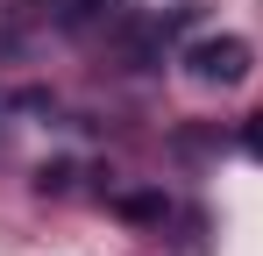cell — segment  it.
<instances>
[{
  "instance_id": "cell-1",
  "label": "cell",
  "mask_w": 263,
  "mask_h": 256,
  "mask_svg": "<svg viewBox=\"0 0 263 256\" xmlns=\"http://www.w3.org/2000/svg\"><path fill=\"white\" fill-rule=\"evenodd\" d=\"M185 64H192L199 85H242L249 79V43L242 36H206V43L185 50Z\"/></svg>"
},
{
  "instance_id": "cell-2",
  "label": "cell",
  "mask_w": 263,
  "mask_h": 256,
  "mask_svg": "<svg viewBox=\"0 0 263 256\" xmlns=\"http://www.w3.org/2000/svg\"><path fill=\"white\" fill-rule=\"evenodd\" d=\"M121 213H128V221H164V199H149V192H135V199H121Z\"/></svg>"
},
{
  "instance_id": "cell-3",
  "label": "cell",
  "mask_w": 263,
  "mask_h": 256,
  "mask_svg": "<svg viewBox=\"0 0 263 256\" xmlns=\"http://www.w3.org/2000/svg\"><path fill=\"white\" fill-rule=\"evenodd\" d=\"M242 142H249V157H263V114H249V121H242Z\"/></svg>"
}]
</instances>
